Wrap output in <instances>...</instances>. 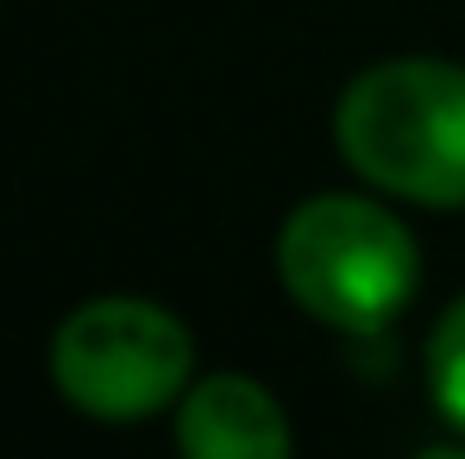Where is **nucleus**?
<instances>
[{"label": "nucleus", "mask_w": 465, "mask_h": 459, "mask_svg": "<svg viewBox=\"0 0 465 459\" xmlns=\"http://www.w3.org/2000/svg\"><path fill=\"white\" fill-rule=\"evenodd\" d=\"M51 384L88 422H145L195 384V340L163 303L94 296L51 334Z\"/></svg>", "instance_id": "nucleus-3"}, {"label": "nucleus", "mask_w": 465, "mask_h": 459, "mask_svg": "<svg viewBox=\"0 0 465 459\" xmlns=\"http://www.w3.org/2000/svg\"><path fill=\"white\" fill-rule=\"evenodd\" d=\"M415 459H465V447H428V454H415Z\"/></svg>", "instance_id": "nucleus-6"}, {"label": "nucleus", "mask_w": 465, "mask_h": 459, "mask_svg": "<svg viewBox=\"0 0 465 459\" xmlns=\"http://www.w3.org/2000/svg\"><path fill=\"white\" fill-rule=\"evenodd\" d=\"M277 277L290 303L340 334H384L415 303V233L371 195H314L277 233Z\"/></svg>", "instance_id": "nucleus-2"}, {"label": "nucleus", "mask_w": 465, "mask_h": 459, "mask_svg": "<svg viewBox=\"0 0 465 459\" xmlns=\"http://www.w3.org/2000/svg\"><path fill=\"white\" fill-rule=\"evenodd\" d=\"M340 157L384 195L421 208L465 202V64L390 57L346 82L333 107Z\"/></svg>", "instance_id": "nucleus-1"}, {"label": "nucleus", "mask_w": 465, "mask_h": 459, "mask_svg": "<svg viewBox=\"0 0 465 459\" xmlns=\"http://www.w3.org/2000/svg\"><path fill=\"white\" fill-rule=\"evenodd\" d=\"M428 396H434V409L465 434V296L428 334Z\"/></svg>", "instance_id": "nucleus-5"}, {"label": "nucleus", "mask_w": 465, "mask_h": 459, "mask_svg": "<svg viewBox=\"0 0 465 459\" xmlns=\"http://www.w3.org/2000/svg\"><path fill=\"white\" fill-rule=\"evenodd\" d=\"M176 454L183 459H296L283 403L245 372H208L176 403Z\"/></svg>", "instance_id": "nucleus-4"}]
</instances>
